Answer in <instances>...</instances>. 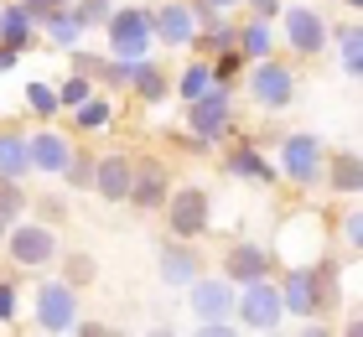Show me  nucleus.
<instances>
[{"instance_id":"1","label":"nucleus","mask_w":363,"mask_h":337,"mask_svg":"<svg viewBox=\"0 0 363 337\" xmlns=\"http://www.w3.org/2000/svg\"><path fill=\"white\" fill-rule=\"evenodd\" d=\"M327 37H333V26H327V16L317 6H306V0H291V6L275 11V42H286L291 57H322L327 53Z\"/></svg>"},{"instance_id":"17","label":"nucleus","mask_w":363,"mask_h":337,"mask_svg":"<svg viewBox=\"0 0 363 337\" xmlns=\"http://www.w3.org/2000/svg\"><path fill=\"white\" fill-rule=\"evenodd\" d=\"M187 306H192L197 322H203V316H234V280L203 270V275L187 285Z\"/></svg>"},{"instance_id":"4","label":"nucleus","mask_w":363,"mask_h":337,"mask_svg":"<svg viewBox=\"0 0 363 337\" xmlns=\"http://www.w3.org/2000/svg\"><path fill=\"white\" fill-rule=\"evenodd\" d=\"M244 94H250V104H259V109H270V114H280V109H291V99H296V67L291 62H280L275 53L270 57H259V62H244Z\"/></svg>"},{"instance_id":"31","label":"nucleus","mask_w":363,"mask_h":337,"mask_svg":"<svg viewBox=\"0 0 363 337\" xmlns=\"http://www.w3.org/2000/svg\"><path fill=\"white\" fill-rule=\"evenodd\" d=\"M26 213H31L26 182H11V177H0V218H6V223H16V218H26Z\"/></svg>"},{"instance_id":"45","label":"nucleus","mask_w":363,"mask_h":337,"mask_svg":"<svg viewBox=\"0 0 363 337\" xmlns=\"http://www.w3.org/2000/svg\"><path fill=\"white\" fill-rule=\"evenodd\" d=\"M203 6H213V11H223V16H228V11L239 6V0H203Z\"/></svg>"},{"instance_id":"16","label":"nucleus","mask_w":363,"mask_h":337,"mask_svg":"<svg viewBox=\"0 0 363 337\" xmlns=\"http://www.w3.org/2000/svg\"><path fill=\"white\" fill-rule=\"evenodd\" d=\"M223 172L234 177V182H255V187H270V182H280L275 172V161L259 150L255 140H239V145H228L223 150Z\"/></svg>"},{"instance_id":"25","label":"nucleus","mask_w":363,"mask_h":337,"mask_svg":"<svg viewBox=\"0 0 363 337\" xmlns=\"http://www.w3.org/2000/svg\"><path fill=\"white\" fill-rule=\"evenodd\" d=\"M0 177H11V182H26V177H31L26 130H16V125H6V130H0Z\"/></svg>"},{"instance_id":"38","label":"nucleus","mask_w":363,"mask_h":337,"mask_svg":"<svg viewBox=\"0 0 363 337\" xmlns=\"http://www.w3.org/2000/svg\"><path fill=\"white\" fill-rule=\"evenodd\" d=\"M16 316H21V291L16 280H0V327H11Z\"/></svg>"},{"instance_id":"46","label":"nucleus","mask_w":363,"mask_h":337,"mask_svg":"<svg viewBox=\"0 0 363 337\" xmlns=\"http://www.w3.org/2000/svg\"><path fill=\"white\" fill-rule=\"evenodd\" d=\"M342 6H348V11H353V16H358V11H363V0H342Z\"/></svg>"},{"instance_id":"15","label":"nucleus","mask_w":363,"mask_h":337,"mask_svg":"<svg viewBox=\"0 0 363 337\" xmlns=\"http://www.w3.org/2000/svg\"><path fill=\"white\" fill-rule=\"evenodd\" d=\"M172 192V172H167V161H135V177H130V208H140V213H161V202H167Z\"/></svg>"},{"instance_id":"22","label":"nucleus","mask_w":363,"mask_h":337,"mask_svg":"<svg viewBox=\"0 0 363 337\" xmlns=\"http://www.w3.org/2000/svg\"><path fill=\"white\" fill-rule=\"evenodd\" d=\"M327 47H337V57H342V78L358 83V73H363V26H358V16H353V21H342V26H333Z\"/></svg>"},{"instance_id":"48","label":"nucleus","mask_w":363,"mask_h":337,"mask_svg":"<svg viewBox=\"0 0 363 337\" xmlns=\"http://www.w3.org/2000/svg\"><path fill=\"white\" fill-rule=\"evenodd\" d=\"M0 6H6V0H0Z\"/></svg>"},{"instance_id":"30","label":"nucleus","mask_w":363,"mask_h":337,"mask_svg":"<svg viewBox=\"0 0 363 337\" xmlns=\"http://www.w3.org/2000/svg\"><path fill=\"white\" fill-rule=\"evenodd\" d=\"M57 260H62V280L78 285V291H84L89 280H99V260L89 255V249H73V255H57Z\"/></svg>"},{"instance_id":"35","label":"nucleus","mask_w":363,"mask_h":337,"mask_svg":"<svg viewBox=\"0 0 363 337\" xmlns=\"http://www.w3.org/2000/svg\"><path fill=\"white\" fill-rule=\"evenodd\" d=\"M94 94V78H84V73H68L57 83V104L62 109H73V104H84V99Z\"/></svg>"},{"instance_id":"19","label":"nucleus","mask_w":363,"mask_h":337,"mask_svg":"<svg viewBox=\"0 0 363 337\" xmlns=\"http://www.w3.org/2000/svg\"><path fill=\"white\" fill-rule=\"evenodd\" d=\"M280 285V306L286 316H317V280H311V265H286V280Z\"/></svg>"},{"instance_id":"11","label":"nucleus","mask_w":363,"mask_h":337,"mask_svg":"<svg viewBox=\"0 0 363 337\" xmlns=\"http://www.w3.org/2000/svg\"><path fill=\"white\" fill-rule=\"evenodd\" d=\"M73 130H57L52 120H37V130L26 135V150H31V172L37 177H62V166L73 156Z\"/></svg>"},{"instance_id":"26","label":"nucleus","mask_w":363,"mask_h":337,"mask_svg":"<svg viewBox=\"0 0 363 337\" xmlns=\"http://www.w3.org/2000/svg\"><path fill=\"white\" fill-rule=\"evenodd\" d=\"M0 42L6 47H37V21H31L26 16V6L21 0H6V6H0Z\"/></svg>"},{"instance_id":"28","label":"nucleus","mask_w":363,"mask_h":337,"mask_svg":"<svg viewBox=\"0 0 363 337\" xmlns=\"http://www.w3.org/2000/svg\"><path fill=\"white\" fill-rule=\"evenodd\" d=\"M234 31H239V21H228V16H218V21L197 26L192 47H197V53H203V57H213V53H223V47H234Z\"/></svg>"},{"instance_id":"5","label":"nucleus","mask_w":363,"mask_h":337,"mask_svg":"<svg viewBox=\"0 0 363 337\" xmlns=\"http://www.w3.org/2000/svg\"><path fill=\"white\" fill-rule=\"evenodd\" d=\"M322 161H327V145H322V135H311V130H291V135H280V150H275V172L291 182V187H317L322 182Z\"/></svg>"},{"instance_id":"36","label":"nucleus","mask_w":363,"mask_h":337,"mask_svg":"<svg viewBox=\"0 0 363 337\" xmlns=\"http://www.w3.org/2000/svg\"><path fill=\"white\" fill-rule=\"evenodd\" d=\"M358 244H363V218H358V202L348 197V213H342V249L358 255Z\"/></svg>"},{"instance_id":"34","label":"nucleus","mask_w":363,"mask_h":337,"mask_svg":"<svg viewBox=\"0 0 363 337\" xmlns=\"http://www.w3.org/2000/svg\"><path fill=\"white\" fill-rule=\"evenodd\" d=\"M135 62H140V57H104L99 83H109L114 94H130V83H135Z\"/></svg>"},{"instance_id":"3","label":"nucleus","mask_w":363,"mask_h":337,"mask_svg":"<svg viewBox=\"0 0 363 337\" xmlns=\"http://www.w3.org/2000/svg\"><path fill=\"white\" fill-rule=\"evenodd\" d=\"M234 327L239 332H280L286 327V306H280V285L265 280H244L234 285Z\"/></svg>"},{"instance_id":"32","label":"nucleus","mask_w":363,"mask_h":337,"mask_svg":"<svg viewBox=\"0 0 363 337\" xmlns=\"http://www.w3.org/2000/svg\"><path fill=\"white\" fill-rule=\"evenodd\" d=\"M62 182H68L73 192H89V187H94V150H84V145H73V156H68V166H62Z\"/></svg>"},{"instance_id":"14","label":"nucleus","mask_w":363,"mask_h":337,"mask_svg":"<svg viewBox=\"0 0 363 337\" xmlns=\"http://www.w3.org/2000/svg\"><path fill=\"white\" fill-rule=\"evenodd\" d=\"M275 270V255L265 244H255V239H234L223 249V280H234V285H244V280H265Z\"/></svg>"},{"instance_id":"24","label":"nucleus","mask_w":363,"mask_h":337,"mask_svg":"<svg viewBox=\"0 0 363 337\" xmlns=\"http://www.w3.org/2000/svg\"><path fill=\"white\" fill-rule=\"evenodd\" d=\"M130 94H135L140 104H167V99H172V73H167L161 62L140 57V62H135V83H130Z\"/></svg>"},{"instance_id":"20","label":"nucleus","mask_w":363,"mask_h":337,"mask_svg":"<svg viewBox=\"0 0 363 337\" xmlns=\"http://www.w3.org/2000/svg\"><path fill=\"white\" fill-rule=\"evenodd\" d=\"M62 114H68L73 135H104V130L114 125V114H120V109H114V99H104V94L94 89L84 104H73V109H62Z\"/></svg>"},{"instance_id":"39","label":"nucleus","mask_w":363,"mask_h":337,"mask_svg":"<svg viewBox=\"0 0 363 337\" xmlns=\"http://www.w3.org/2000/svg\"><path fill=\"white\" fill-rule=\"evenodd\" d=\"M73 6H78V16H84V21H89V31H99V26L109 21L114 0H73Z\"/></svg>"},{"instance_id":"47","label":"nucleus","mask_w":363,"mask_h":337,"mask_svg":"<svg viewBox=\"0 0 363 337\" xmlns=\"http://www.w3.org/2000/svg\"><path fill=\"white\" fill-rule=\"evenodd\" d=\"M6 228H11V223H6V218H0V244H6Z\"/></svg>"},{"instance_id":"23","label":"nucleus","mask_w":363,"mask_h":337,"mask_svg":"<svg viewBox=\"0 0 363 337\" xmlns=\"http://www.w3.org/2000/svg\"><path fill=\"white\" fill-rule=\"evenodd\" d=\"M234 47L244 53V62H259V57H270L275 53V21H265V16H250L239 31H234Z\"/></svg>"},{"instance_id":"37","label":"nucleus","mask_w":363,"mask_h":337,"mask_svg":"<svg viewBox=\"0 0 363 337\" xmlns=\"http://www.w3.org/2000/svg\"><path fill=\"white\" fill-rule=\"evenodd\" d=\"M104 57L109 53H89V47H73V73H84L99 83V73H104Z\"/></svg>"},{"instance_id":"44","label":"nucleus","mask_w":363,"mask_h":337,"mask_svg":"<svg viewBox=\"0 0 363 337\" xmlns=\"http://www.w3.org/2000/svg\"><path fill=\"white\" fill-rule=\"evenodd\" d=\"M21 6H26V16H31V21H42V16L57 6V0H21Z\"/></svg>"},{"instance_id":"33","label":"nucleus","mask_w":363,"mask_h":337,"mask_svg":"<svg viewBox=\"0 0 363 337\" xmlns=\"http://www.w3.org/2000/svg\"><path fill=\"white\" fill-rule=\"evenodd\" d=\"M208 67H213V83L234 89L239 73H244V53H239V47H223V53H213V57H208Z\"/></svg>"},{"instance_id":"2","label":"nucleus","mask_w":363,"mask_h":337,"mask_svg":"<svg viewBox=\"0 0 363 337\" xmlns=\"http://www.w3.org/2000/svg\"><path fill=\"white\" fill-rule=\"evenodd\" d=\"M0 255H6L16 270H47L62 244H57V223H42V218H16L6 228V244H0Z\"/></svg>"},{"instance_id":"7","label":"nucleus","mask_w":363,"mask_h":337,"mask_svg":"<svg viewBox=\"0 0 363 337\" xmlns=\"http://www.w3.org/2000/svg\"><path fill=\"white\" fill-rule=\"evenodd\" d=\"M78 285H68V280H42L37 285V296H31V322H37V332H52V337H62V332H78Z\"/></svg>"},{"instance_id":"12","label":"nucleus","mask_w":363,"mask_h":337,"mask_svg":"<svg viewBox=\"0 0 363 337\" xmlns=\"http://www.w3.org/2000/svg\"><path fill=\"white\" fill-rule=\"evenodd\" d=\"M145 16H151V37L167 47V53H187V47H192L197 16H192L187 0H161V6H151Z\"/></svg>"},{"instance_id":"9","label":"nucleus","mask_w":363,"mask_h":337,"mask_svg":"<svg viewBox=\"0 0 363 337\" xmlns=\"http://www.w3.org/2000/svg\"><path fill=\"white\" fill-rule=\"evenodd\" d=\"M104 42H109V57H151L156 53V37H151V16H145V6L109 11Z\"/></svg>"},{"instance_id":"10","label":"nucleus","mask_w":363,"mask_h":337,"mask_svg":"<svg viewBox=\"0 0 363 337\" xmlns=\"http://www.w3.org/2000/svg\"><path fill=\"white\" fill-rule=\"evenodd\" d=\"M203 270H208V260H203V249H197L192 239H177V233H172V239L156 244V275H161V285L187 291Z\"/></svg>"},{"instance_id":"43","label":"nucleus","mask_w":363,"mask_h":337,"mask_svg":"<svg viewBox=\"0 0 363 337\" xmlns=\"http://www.w3.org/2000/svg\"><path fill=\"white\" fill-rule=\"evenodd\" d=\"M37 218H42V223H57V218H62V197H47L37 208Z\"/></svg>"},{"instance_id":"42","label":"nucleus","mask_w":363,"mask_h":337,"mask_svg":"<svg viewBox=\"0 0 363 337\" xmlns=\"http://www.w3.org/2000/svg\"><path fill=\"white\" fill-rule=\"evenodd\" d=\"M16 67H21V47H6V42H0V78L16 73Z\"/></svg>"},{"instance_id":"13","label":"nucleus","mask_w":363,"mask_h":337,"mask_svg":"<svg viewBox=\"0 0 363 337\" xmlns=\"http://www.w3.org/2000/svg\"><path fill=\"white\" fill-rule=\"evenodd\" d=\"M130 177H135V156L130 150H94V187L104 202H125L130 197Z\"/></svg>"},{"instance_id":"40","label":"nucleus","mask_w":363,"mask_h":337,"mask_svg":"<svg viewBox=\"0 0 363 337\" xmlns=\"http://www.w3.org/2000/svg\"><path fill=\"white\" fill-rule=\"evenodd\" d=\"M197 332H203V337H234L239 327H234V316H203Z\"/></svg>"},{"instance_id":"6","label":"nucleus","mask_w":363,"mask_h":337,"mask_svg":"<svg viewBox=\"0 0 363 337\" xmlns=\"http://www.w3.org/2000/svg\"><path fill=\"white\" fill-rule=\"evenodd\" d=\"M228 130H234V89H223V83H213L203 99H192L187 104V135L203 150L223 145Z\"/></svg>"},{"instance_id":"8","label":"nucleus","mask_w":363,"mask_h":337,"mask_svg":"<svg viewBox=\"0 0 363 337\" xmlns=\"http://www.w3.org/2000/svg\"><path fill=\"white\" fill-rule=\"evenodd\" d=\"M161 213H167V228L177 239H203L213 228V192L208 187H172L167 202H161Z\"/></svg>"},{"instance_id":"29","label":"nucleus","mask_w":363,"mask_h":337,"mask_svg":"<svg viewBox=\"0 0 363 337\" xmlns=\"http://www.w3.org/2000/svg\"><path fill=\"white\" fill-rule=\"evenodd\" d=\"M21 104H26L31 114H37V120H57V114H62L57 89H52V83H42V78H31L26 89H21Z\"/></svg>"},{"instance_id":"27","label":"nucleus","mask_w":363,"mask_h":337,"mask_svg":"<svg viewBox=\"0 0 363 337\" xmlns=\"http://www.w3.org/2000/svg\"><path fill=\"white\" fill-rule=\"evenodd\" d=\"M213 89V67H208V57H197V62H187L182 73L172 78V94L182 99V104H192V99H203Z\"/></svg>"},{"instance_id":"41","label":"nucleus","mask_w":363,"mask_h":337,"mask_svg":"<svg viewBox=\"0 0 363 337\" xmlns=\"http://www.w3.org/2000/svg\"><path fill=\"white\" fill-rule=\"evenodd\" d=\"M239 6H250V16H265V21H275V11L286 6V0H239Z\"/></svg>"},{"instance_id":"18","label":"nucleus","mask_w":363,"mask_h":337,"mask_svg":"<svg viewBox=\"0 0 363 337\" xmlns=\"http://www.w3.org/2000/svg\"><path fill=\"white\" fill-rule=\"evenodd\" d=\"M37 37H47L52 47H62V53H73V47L89 42V21L78 16V6H52L37 21Z\"/></svg>"},{"instance_id":"21","label":"nucleus","mask_w":363,"mask_h":337,"mask_svg":"<svg viewBox=\"0 0 363 337\" xmlns=\"http://www.w3.org/2000/svg\"><path fill=\"white\" fill-rule=\"evenodd\" d=\"M322 177H327V192H333V197H358V187H363L358 150H337V156H327L322 161Z\"/></svg>"}]
</instances>
